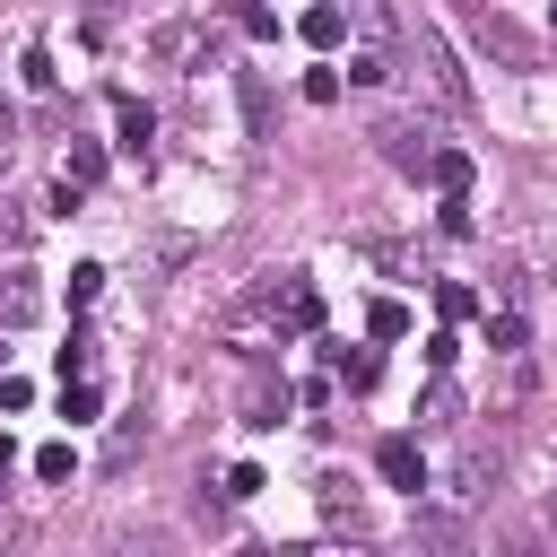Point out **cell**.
I'll list each match as a JSON object with an SVG mask.
<instances>
[{
	"label": "cell",
	"mask_w": 557,
	"mask_h": 557,
	"mask_svg": "<svg viewBox=\"0 0 557 557\" xmlns=\"http://www.w3.org/2000/svg\"><path fill=\"white\" fill-rule=\"evenodd\" d=\"M331 374H339L348 392H374V374H383V357H374V348H331Z\"/></svg>",
	"instance_id": "cell-7"
},
{
	"label": "cell",
	"mask_w": 557,
	"mask_h": 557,
	"mask_svg": "<svg viewBox=\"0 0 557 557\" xmlns=\"http://www.w3.org/2000/svg\"><path fill=\"white\" fill-rule=\"evenodd\" d=\"M35 305H44V296H35V278H26V270H9V287H0V322L17 331V322H35Z\"/></svg>",
	"instance_id": "cell-9"
},
{
	"label": "cell",
	"mask_w": 557,
	"mask_h": 557,
	"mask_svg": "<svg viewBox=\"0 0 557 557\" xmlns=\"http://www.w3.org/2000/svg\"><path fill=\"white\" fill-rule=\"evenodd\" d=\"M61 174H70V183H96V174H104V148H96V139H70Z\"/></svg>",
	"instance_id": "cell-11"
},
{
	"label": "cell",
	"mask_w": 557,
	"mask_h": 557,
	"mask_svg": "<svg viewBox=\"0 0 557 557\" xmlns=\"http://www.w3.org/2000/svg\"><path fill=\"white\" fill-rule=\"evenodd\" d=\"M453 357H461V339H453V331H435V339H426V366H435V374H453Z\"/></svg>",
	"instance_id": "cell-24"
},
{
	"label": "cell",
	"mask_w": 557,
	"mask_h": 557,
	"mask_svg": "<svg viewBox=\"0 0 557 557\" xmlns=\"http://www.w3.org/2000/svg\"><path fill=\"white\" fill-rule=\"evenodd\" d=\"M70 470H78V453H70V444H44V453H35V479H52V487H61Z\"/></svg>",
	"instance_id": "cell-15"
},
{
	"label": "cell",
	"mask_w": 557,
	"mask_h": 557,
	"mask_svg": "<svg viewBox=\"0 0 557 557\" xmlns=\"http://www.w3.org/2000/svg\"><path fill=\"white\" fill-rule=\"evenodd\" d=\"M96 296H104V261H78V270H70V313H87Z\"/></svg>",
	"instance_id": "cell-12"
},
{
	"label": "cell",
	"mask_w": 557,
	"mask_h": 557,
	"mask_svg": "<svg viewBox=\"0 0 557 557\" xmlns=\"http://www.w3.org/2000/svg\"><path fill=\"white\" fill-rule=\"evenodd\" d=\"M235 17H244V35H252V44H270V35H278V17H270V9H261V0H244V9H235Z\"/></svg>",
	"instance_id": "cell-17"
},
{
	"label": "cell",
	"mask_w": 557,
	"mask_h": 557,
	"mask_svg": "<svg viewBox=\"0 0 557 557\" xmlns=\"http://www.w3.org/2000/svg\"><path fill=\"white\" fill-rule=\"evenodd\" d=\"M374 470H383V487H400V496L426 487V453H418L409 435H383V444H374Z\"/></svg>",
	"instance_id": "cell-2"
},
{
	"label": "cell",
	"mask_w": 557,
	"mask_h": 557,
	"mask_svg": "<svg viewBox=\"0 0 557 557\" xmlns=\"http://www.w3.org/2000/svg\"><path fill=\"white\" fill-rule=\"evenodd\" d=\"M487 348H505V357H513V348H522V313H496V322H487Z\"/></svg>",
	"instance_id": "cell-20"
},
{
	"label": "cell",
	"mask_w": 557,
	"mask_h": 557,
	"mask_svg": "<svg viewBox=\"0 0 557 557\" xmlns=\"http://www.w3.org/2000/svg\"><path fill=\"white\" fill-rule=\"evenodd\" d=\"M339 35H348V17H339L331 0H322V9H305V44H313V52H331Z\"/></svg>",
	"instance_id": "cell-10"
},
{
	"label": "cell",
	"mask_w": 557,
	"mask_h": 557,
	"mask_svg": "<svg viewBox=\"0 0 557 557\" xmlns=\"http://www.w3.org/2000/svg\"><path fill=\"white\" fill-rule=\"evenodd\" d=\"M374 139H383V157H392V165H409V174H418V165H426V157H435V148H426V131H418V122H383V131H374Z\"/></svg>",
	"instance_id": "cell-5"
},
{
	"label": "cell",
	"mask_w": 557,
	"mask_h": 557,
	"mask_svg": "<svg viewBox=\"0 0 557 557\" xmlns=\"http://www.w3.org/2000/svg\"><path fill=\"white\" fill-rule=\"evenodd\" d=\"M278 409H287V383H261V392H252V418H244V426H278Z\"/></svg>",
	"instance_id": "cell-14"
},
{
	"label": "cell",
	"mask_w": 557,
	"mask_h": 557,
	"mask_svg": "<svg viewBox=\"0 0 557 557\" xmlns=\"http://www.w3.org/2000/svg\"><path fill=\"white\" fill-rule=\"evenodd\" d=\"M313 322H322V296H313V278L287 270V287H278V331H313Z\"/></svg>",
	"instance_id": "cell-4"
},
{
	"label": "cell",
	"mask_w": 557,
	"mask_h": 557,
	"mask_svg": "<svg viewBox=\"0 0 557 557\" xmlns=\"http://www.w3.org/2000/svg\"><path fill=\"white\" fill-rule=\"evenodd\" d=\"M366 331H374V339H400V331H409V305H392V296H383V305L366 313Z\"/></svg>",
	"instance_id": "cell-13"
},
{
	"label": "cell",
	"mask_w": 557,
	"mask_h": 557,
	"mask_svg": "<svg viewBox=\"0 0 557 557\" xmlns=\"http://www.w3.org/2000/svg\"><path fill=\"white\" fill-rule=\"evenodd\" d=\"M244 122H252V139L270 131V96H261V78H244Z\"/></svg>",
	"instance_id": "cell-19"
},
{
	"label": "cell",
	"mask_w": 557,
	"mask_h": 557,
	"mask_svg": "<svg viewBox=\"0 0 557 557\" xmlns=\"http://www.w3.org/2000/svg\"><path fill=\"white\" fill-rule=\"evenodd\" d=\"M453 409H461V400H453V383H444V374H435V392H426V400H418V418H435V426H444V418H453Z\"/></svg>",
	"instance_id": "cell-22"
},
{
	"label": "cell",
	"mask_w": 557,
	"mask_h": 557,
	"mask_svg": "<svg viewBox=\"0 0 557 557\" xmlns=\"http://www.w3.org/2000/svg\"><path fill=\"white\" fill-rule=\"evenodd\" d=\"M148 131H157V113H148V104H139V96H113V139H122V148H131V157H139V148H148Z\"/></svg>",
	"instance_id": "cell-6"
},
{
	"label": "cell",
	"mask_w": 557,
	"mask_h": 557,
	"mask_svg": "<svg viewBox=\"0 0 557 557\" xmlns=\"http://www.w3.org/2000/svg\"><path fill=\"white\" fill-rule=\"evenodd\" d=\"M339 96V70H305V104H331Z\"/></svg>",
	"instance_id": "cell-23"
},
{
	"label": "cell",
	"mask_w": 557,
	"mask_h": 557,
	"mask_svg": "<svg viewBox=\"0 0 557 557\" xmlns=\"http://www.w3.org/2000/svg\"><path fill=\"white\" fill-rule=\"evenodd\" d=\"M9 157H17V113L0 104V165H9Z\"/></svg>",
	"instance_id": "cell-25"
},
{
	"label": "cell",
	"mask_w": 557,
	"mask_h": 557,
	"mask_svg": "<svg viewBox=\"0 0 557 557\" xmlns=\"http://www.w3.org/2000/svg\"><path fill=\"white\" fill-rule=\"evenodd\" d=\"M17 70H26V87H52V78H61V70H52V52H44V44H26V61H17Z\"/></svg>",
	"instance_id": "cell-18"
},
{
	"label": "cell",
	"mask_w": 557,
	"mask_h": 557,
	"mask_svg": "<svg viewBox=\"0 0 557 557\" xmlns=\"http://www.w3.org/2000/svg\"><path fill=\"white\" fill-rule=\"evenodd\" d=\"M383 78H392L383 52H357V61H348V87H383Z\"/></svg>",
	"instance_id": "cell-16"
},
{
	"label": "cell",
	"mask_w": 557,
	"mask_h": 557,
	"mask_svg": "<svg viewBox=\"0 0 557 557\" xmlns=\"http://www.w3.org/2000/svg\"><path fill=\"white\" fill-rule=\"evenodd\" d=\"M426 174H435V191H444V200H461V191H470V157H461V148H435V157H426Z\"/></svg>",
	"instance_id": "cell-8"
},
{
	"label": "cell",
	"mask_w": 557,
	"mask_h": 557,
	"mask_svg": "<svg viewBox=\"0 0 557 557\" xmlns=\"http://www.w3.org/2000/svg\"><path fill=\"white\" fill-rule=\"evenodd\" d=\"M418 61H426V78H435V96H444V104H470V78L453 70V52H444V35H426V26H418Z\"/></svg>",
	"instance_id": "cell-3"
},
{
	"label": "cell",
	"mask_w": 557,
	"mask_h": 557,
	"mask_svg": "<svg viewBox=\"0 0 557 557\" xmlns=\"http://www.w3.org/2000/svg\"><path fill=\"white\" fill-rule=\"evenodd\" d=\"M470 35H479V52H487V61H505V70H540V35H522L513 17L479 9V17H470Z\"/></svg>",
	"instance_id": "cell-1"
},
{
	"label": "cell",
	"mask_w": 557,
	"mask_h": 557,
	"mask_svg": "<svg viewBox=\"0 0 557 557\" xmlns=\"http://www.w3.org/2000/svg\"><path fill=\"white\" fill-rule=\"evenodd\" d=\"M87 357H96V339H87V331H70V348H61V383H70V374H87Z\"/></svg>",
	"instance_id": "cell-21"
}]
</instances>
